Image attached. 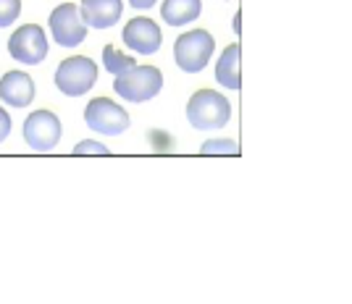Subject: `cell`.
<instances>
[{"label":"cell","instance_id":"cell-1","mask_svg":"<svg viewBox=\"0 0 352 304\" xmlns=\"http://www.w3.org/2000/svg\"><path fill=\"white\" fill-rule=\"evenodd\" d=\"M232 118V102L221 92L197 89L187 102V121L197 131H219Z\"/></svg>","mask_w":352,"mask_h":304},{"label":"cell","instance_id":"cell-2","mask_svg":"<svg viewBox=\"0 0 352 304\" xmlns=\"http://www.w3.org/2000/svg\"><path fill=\"white\" fill-rule=\"evenodd\" d=\"M163 89V73L155 66H134L113 79V92L129 102L153 100Z\"/></svg>","mask_w":352,"mask_h":304},{"label":"cell","instance_id":"cell-3","mask_svg":"<svg viewBox=\"0 0 352 304\" xmlns=\"http://www.w3.org/2000/svg\"><path fill=\"white\" fill-rule=\"evenodd\" d=\"M216 40L208 30H192L184 32L174 43V60L182 71L200 73L213 58Z\"/></svg>","mask_w":352,"mask_h":304},{"label":"cell","instance_id":"cell-4","mask_svg":"<svg viewBox=\"0 0 352 304\" xmlns=\"http://www.w3.org/2000/svg\"><path fill=\"white\" fill-rule=\"evenodd\" d=\"M98 82V66L95 60L85 56H72V58L60 60L56 69V87L66 97H82Z\"/></svg>","mask_w":352,"mask_h":304},{"label":"cell","instance_id":"cell-5","mask_svg":"<svg viewBox=\"0 0 352 304\" xmlns=\"http://www.w3.org/2000/svg\"><path fill=\"white\" fill-rule=\"evenodd\" d=\"M85 121L95 134H105V137H118L129 129V113L118 105V102L108 100V97H95L87 102L85 108Z\"/></svg>","mask_w":352,"mask_h":304},{"label":"cell","instance_id":"cell-6","mask_svg":"<svg viewBox=\"0 0 352 304\" xmlns=\"http://www.w3.org/2000/svg\"><path fill=\"white\" fill-rule=\"evenodd\" d=\"M8 53L11 58L24 63V66H37L47 58L50 53V45L45 37V30L40 24H24L11 34L8 40Z\"/></svg>","mask_w":352,"mask_h":304},{"label":"cell","instance_id":"cell-7","mask_svg":"<svg viewBox=\"0 0 352 304\" xmlns=\"http://www.w3.org/2000/svg\"><path fill=\"white\" fill-rule=\"evenodd\" d=\"M21 134H24V142L34 152H50V150L58 147L63 129H60L58 116L53 110H45L43 108V110H34V113L27 116Z\"/></svg>","mask_w":352,"mask_h":304},{"label":"cell","instance_id":"cell-8","mask_svg":"<svg viewBox=\"0 0 352 304\" xmlns=\"http://www.w3.org/2000/svg\"><path fill=\"white\" fill-rule=\"evenodd\" d=\"M47 27L53 32V40L60 47H79L89 32V27L79 14V5H74V3H60L47 19Z\"/></svg>","mask_w":352,"mask_h":304},{"label":"cell","instance_id":"cell-9","mask_svg":"<svg viewBox=\"0 0 352 304\" xmlns=\"http://www.w3.org/2000/svg\"><path fill=\"white\" fill-rule=\"evenodd\" d=\"M121 37H124L126 47L134 50V53H140V56H153V53L161 50V45H163L161 27H158L153 19H147V16L132 19V21L124 27Z\"/></svg>","mask_w":352,"mask_h":304},{"label":"cell","instance_id":"cell-10","mask_svg":"<svg viewBox=\"0 0 352 304\" xmlns=\"http://www.w3.org/2000/svg\"><path fill=\"white\" fill-rule=\"evenodd\" d=\"M79 14L89 30H111L121 21L124 3L121 0H82Z\"/></svg>","mask_w":352,"mask_h":304},{"label":"cell","instance_id":"cell-11","mask_svg":"<svg viewBox=\"0 0 352 304\" xmlns=\"http://www.w3.org/2000/svg\"><path fill=\"white\" fill-rule=\"evenodd\" d=\"M0 100L11 108H27L34 100V82L27 71H8L0 79Z\"/></svg>","mask_w":352,"mask_h":304},{"label":"cell","instance_id":"cell-12","mask_svg":"<svg viewBox=\"0 0 352 304\" xmlns=\"http://www.w3.org/2000/svg\"><path fill=\"white\" fill-rule=\"evenodd\" d=\"M203 11V0H163L161 16L168 27H187Z\"/></svg>","mask_w":352,"mask_h":304},{"label":"cell","instance_id":"cell-13","mask_svg":"<svg viewBox=\"0 0 352 304\" xmlns=\"http://www.w3.org/2000/svg\"><path fill=\"white\" fill-rule=\"evenodd\" d=\"M239 58H242V47L239 45H229L221 53L219 63H216V82L226 89H239L242 79H239Z\"/></svg>","mask_w":352,"mask_h":304},{"label":"cell","instance_id":"cell-14","mask_svg":"<svg viewBox=\"0 0 352 304\" xmlns=\"http://www.w3.org/2000/svg\"><path fill=\"white\" fill-rule=\"evenodd\" d=\"M103 63H105V71H111L113 76L129 71V69H134V66H137V60H134L132 56L118 53L113 45H105V47H103Z\"/></svg>","mask_w":352,"mask_h":304},{"label":"cell","instance_id":"cell-15","mask_svg":"<svg viewBox=\"0 0 352 304\" xmlns=\"http://www.w3.org/2000/svg\"><path fill=\"white\" fill-rule=\"evenodd\" d=\"M200 152L203 155H236L239 147L232 139H210V142H206V145L200 147Z\"/></svg>","mask_w":352,"mask_h":304},{"label":"cell","instance_id":"cell-16","mask_svg":"<svg viewBox=\"0 0 352 304\" xmlns=\"http://www.w3.org/2000/svg\"><path fill=\"white\" fill-rule=\"evenodd\" d=\"M21 14V0H0V30L11 27Z\"/></svg>","mask_w":352,"mask_h":304},{"label":"cell","instance_id":"cell-17","mask_svg":"<svg viewBox=\"0 0 352 304\" xmlns=\"http://www.w3.org/2000/svg\"><path fill=\"white\" fill-rule=\"evenodd\" d=\"M74 155H111L108 147L100 145V142H92V139H85L74 147Z\"/></svg>","mask_w":352,"mask_h":304},{"label":"cell","instance_id":"cell-18","mask_svg":"<svg viewBox=\"0 0 352 304\" xmlns=\"http://www.w3.org/2000/svg\"><path fill=\"white\" fill-rule=\"evenodd\" d=\"M11 126H14V124H11V116L0 108V142H6V137L11 134Z\"/></svg>","mask_w":352,"mask_h":304},{"label":"cell","instance_id":"cell-19","mask_svg":"<svg viewBox=\"0 0 352 304\" xmlns=\"http://www.w3.org/2000/svg\"><path fill=\"white\" fill-rule=\"evenodd\" d=\"M158 0H129V5L137 8V11H147V8H153Z\"/></svg>","mask_w":352,"mask_h":304}]
</instances>
